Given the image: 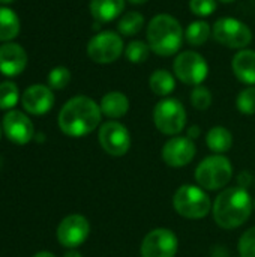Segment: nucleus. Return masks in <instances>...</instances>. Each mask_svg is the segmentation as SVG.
Returning a JSON list of instances; mask_svg holds the SVG:
<instances>
[{
  "mask_svg": "<svg viewBox=\"0 0 255 257\" xmlns=\"http://www.w3.org/2000/svg\"><path fill=\"white\" fill-rule=\"evenodd\" d=\"M101 107L89 96L71 98L59 113V126L69 137H84L101 123Z\"/></svg>",
  "mask_w": 255,
  "mask_h": 257,
  "instance_id": "f257e3e1",
  "label": "nucleus"
},
{
  "mask_svg": "<svg viewBox=\"0 0 255 257\" xmlns=\"http://www.w3.org/2000/svg\"><path fill=\"white\" fill-rule=\"evenodd\" d=\"M252 208L254 203L246 188L230 187L215 199L212 206L213 220L222 229H237L248 221Z\"/></svg>",
  "mask_w": 255,
  "mask_h": 257,
  "instance_id": "f03ea898",
  "label": "nucleus"
},
{
  "mask_svg": "<svg viewBox=\"0 0 255 257\" xmlns=\"http://www.w3.org/2000/svg\"><path fill=\"white\" fill-rule=\"evenodd\" d=\"M183 36L180 23L168 14L155 15L147 24V44L158 56L176 54L182 47Z\"/></svg>",
  "mask_w": 255,
  "mask_h": 257,
  "instance_id": "7ed1b4c3",
  "label": "nucleus"
},
{
  "mask_svg": "<svg viewBox=\"0 0 255 257\" xmlns=\"http://www.w3.org/2000/svg\"><path fill=\"white\" fill-rule=\"evenodd\" d=\"M233 166L224 155H210L204 158L195 169V181L204 190H221L230 184Z\"/></svg>",
  "mask_w": 255,
  "mask_h": 257,
  "instance_id": "20e7f679",
  "label": "nucleus"
},
{
  "mask_svg": "<svg viewBox=\"0 0 255 257\" xmlns=\"http://www.w3.org/2000/svg\"><path fill=\"white\" fill-rule=\"evenodd\" d=\"M173 206L180 217L188 220H201L212 209V203L206 191L189 184L177 188L173 197Z\"/></svg>",
  "mask_w": 255,
  "mask_h": 257,
  "instance_id": "39448f33",
  "label": "nucleus"
},
{
  "mask_svg": "<svg viewBox=\"0 0 255 257\" xmlns=\"http://www.w3.org/2000/svg\"><path fill=\"white\" fill-rule=\"evenodd\" d=\"M153 122L165 136H177L186 125V110L176 98H164L153 108Z\"/></svg>",
  "mask_w": 255,
  "mask_h": 257,
  "instance_id": "423d86ee",
  "label": "nucleus"
},
{
  "mask_svg": "<svg viewBox=\"0 0 255 257\" xmlns=\"http://www.w3.org/2000/svg\"><path fill=\"white\" fill-rule=\"evenodd\" d=\"M212 36L221 45L234 50H243L252 41L251 29L240 20L231 17H224L215 21L212 27Z\"/></svg>",
  "mask_w": 255,
  "mask_h": 257,
  "instance_id": "0eeeda50",
  "label": "nucleus"
},
{
  "mask_svg": "<svg viewBox=\"0 0 255 257\" xmlns=\"http://www.w3.org/2000/svg\"><path fill=\"white\" fill-rule=\"evenodd\" d=\"M176 77L189 86H200L209 74V65L206 59L197 51H182L177 54L173 63Z\"/></svg>",
  "mask_w": 255,
  "mask_h": 257,
  "instance_id": "6e6552de",
  "label": "nucleus"
},
{
  "mask_svg": "<svg viewBox=\"0 0 255 257\" xmlns=\"http://www.w3.org/2000/svg\"><path fill=\"white\" fill-rule=\"evenodd\" d=\"M123 53V39L116 32H101L87 44V56L101 65L116 62Z\"/></svg>",
  "mask_w": 255,
  "mask_h": 257,
  "instance_id": "1a4fd4ad",
  "label": "nucleus"
},
{
  "mask_svg": "<svg viewBox=\"0 0 255 257\" xmlns=\"http://www.w3.org/2000/svg\"><path fill=\"white\" fill-rule=\"evenodd\" d=\"M179 248V239L170 229H153L149 232L143 242L141 257H174Z\"/></svg>",
  "mask_w": 255,
  "mask_h": 257,
  "instance_id": "9d476101",
  "label": "nucleus"
},
{
  "mask_svg": "<svg viewBox=\"0 0 255 257\" xmlns=\"http://www.w3.org/2000/svg\"><path fill=\"white\" fill-rule=\"evenodd\" d=\"M99 143L111 157H123L131 148V134L125 125L116 120L105 122L99 128Z\"/></svg>",
  "mask_w": 255,
  "mask_h": 257,
  "instance_id": "9b49d317",
  "label": "nucleus"
},
{
  "mask_svg": "<svg viewBox=\"0 0 255 257\" xmlns=\"http://www.w3.org/2000/svg\"><path fill=\"white\" fill-rule=\"evenodd\" d=\"M90 233V224L86 217L72 214L63 218L57 227V239L66 248L80 247Z\"/></svg>",
  "mask_w": 255,
  "mask_h": 257,
  "instance_id": "f8f14e48",
  "label": "nucleus"
},
{
  "mask_svg": "<svg viewBox=\"0 0 255 257\" xmlns=\"http://www.w3.org/2000/svg\"><path fill=\"white\" fill-rule=\"evenodd\" d=\"M197 154L194 140L189 137L174 136L165 142L162 148V160L170 167H185L188 166Z\"/></svg>",
  "mask_w": 255,
  "mask_h": 257,
  "instance_id": "ddd939ff",
  "label": "nucleus"
},
{
  "mask_svg": "<svg viewBox=\"0 0 255 257\" xmlns=\"http://www.w3.org/2000/svg\"><path fill=\"white\" fill-rule=\"evenodd\" d=\"M3 131L6 137L17 145L29 143L35 134L32 120L17 110H11L3 116Z\"/></svg>",
  "mask_w": 255,
  "mask_h": 257,
  "instance_id": "4468645a",
  "label": "nucleus"
},
{
  "mask_svg": "<svg viewBox=\"0 0 255 257\" xmlns=\"http://www.w3.org/2000/svg\"><path fill=\"white\" fill-rule=\"evenodd\" d=\"M24 110L30 114L41 116L48 113L54 105V95L51 87L44 84H33L27 87L21 96Z\"/></svg>",
  "mask_w": 255,
  "mask_h": 257,
  "instance_id": "2eb2a0df",
  "label": "nucleus"
},
{
  "mask_svg": "<svg viewBox=\"0 0 255 257\" xmlns=\"http://www.w3.org/2000/svg\"><path fill=\"white\" fill-rule=\"evenodd\" d=\"M27 65V53L20 44L6 42L0 45V72L6 77L20 75Z\"/></svg>",
  "mask_w": 255,
  "mask_h": 257,
  "instance_id": "dca6fc26",
  "label": "nucleus"
},
{
  "mask_svg": "<svg viewBox=\"0 0 255 257\" xmlns=\"http://www.w3.org/2000/svg\"><path fill=\"white\" fill-rule=\"evenodd\" d=\"M233 72L239 81L255 86V51L252 50H240L231 62Z\"/></svg>",
  "mask_w": 255,
  "mask_h": 257,
  "instance_id": "f3484780",
  "label": "nucleus"
},
{
  "mask_svg": "<svg viewBox=\"0 0 255 257\" xmlns=\"http://www.w3.org/2000/svg\"><path fill=\"white\" fill-rule=\"evenodd\" d=\"M125 0H90V14L98 23H110L122 15Z\"/></svg>",
  "mask_w": 255,
  "mask_h": 257,
  "instance_id": "a211bd4d",
  "label": "nucleus"
},
{
  "mask_svg": "<svg viewBox=\"0 0 255 257\" xmlns=\"http://www.w3.org/2000/svg\"><path fill=\"white\" fill-rule=\"evenodd\" d=\"M101 111L110 119L123 117L129 110V99L122 92H108L101 99Z\"/></svg>",
  "mask_w": 255,
  "mask_h": 257,
  "instance_id": "6ab92c4d",
  "label": "nucleus"
},
{
  "mask_svg": "<svg viewBox=\"0 0 255 257\" xmlns=\"http://www.w3.org/2000/svg\"><path fill=\"white\" fill-rule=\"evenodd\" d=\"M206 145L212 152H215L216 155H221L231 149L233 136L224 126H213L212 130H209L206 136Z\"/></svg>",
  "mask_w": 255,
  "mask_h": 257,
  "instance_id": "aec40b11",
  "label": "nucleus"
},
{
  "mask_svg": "<svg viewBox=\"0 0 255 257\" xmlns=\"http://www.w3.org/2000/svg\"><path fill=\"white\" fill-rule=\"evenodd\" d=\"M20 29L21 24L18 15L12 9L0 6V41L9 42L15 39L20 33Z\"/></svg>",
  "mask_w": 255,
  "mask_h": 257,
  "instance_id": "412c9836",
  "label": "nucleus"
},
{
  "mask_svg": "<svg viewBox=\"0 0 255 257\" xmlns=\"http://www.w3.org/2000/svg\"><path fill=\"white\" fill-rule=\"evenodd\" d=\"M149 86L152 92L158 96H167L176 89V80L171 72L167 69L155 71L149 78Z\"/></svg>",
  "mask_w": 255,
  "mask_h": 257,
  "instance_id": "4be33fe9",
  "label": "nucleus"
},
{
  "mask_svg": "<svg viewBox=\"0 0 255 257\" xmlns=\"http://www.w3.org/2000/svg\"><path fill=\"white\" fill-rule=\"evenodd\" d=\"M143 26H144V17L140 12L131 11L120 17L117 23V32L119 35H123V36H134L140 33Z\"/></svg>",
  "mask_w": 255,
  "mask_h": 257,
  "instance_id": "5701e85b",
  "label": "nucleus"
},
{
  "mask_svg": "<svg viewBox=\"0 0 255 257\" xmlns=\"http://www.w3.org/2000/svg\"><path fill=\"white\" fill-rule=\"evenodd\" d=\"M210 35H212L210 26H209L206 21H201V20L191 23V24L188 26L186 32H185L186 41H188L191 45H195V47L203 45V44L209 39Z\"/></svg>",
  "mask_w": 255,
  "mask_h": 257,
  "instance_id": "b1692460",
  "label": "nucleus"
},
{
  "mask_svg": "<svg viewBox=\"0 0 255 257\" xmlns=\"http://www.w3.org/2000/svg\"><path fill=\"white\" fill-rule=\"evenodd\" d=\"M20 99V92L15 83L3 81L0 83V110H9L17 105Z\"/></svg>",
  "mask_w": 255,
  "mask_h": 257,
  "instance_id": "393cba45",
  "label": "nucleus"
},
{
  "mask_svg": "<svg viewBox=\"0 0 255 257\" xmlns=\"http://www.w3.org/2000/svg\"><path fill=\"white\" fill-rule=\"evenodd\" d=\"M150 47L143 41H132L125 48V56L131 63H143L149 59Z\"/></svg>",
  "mask_w": 255,
  "mask_h": 257,
  "instance_id": "a878e982",
  "label": "nucleus"
},
{
  "mask_svg": "<svg viewBox=\"0 0 255 257\" xmlns=\"http://www.w3.org/2000/svg\"><path fill=\"white\" fill-rule=\"evenodd\" d=\"M236 107L242 114H255V86L243 89L236 99Z\"/></svg>",
  "mask_w": 255,
  "mask_h": 257,
  "instance_id": "bb28decb",
  "label": "nucleus"
},
{
  "mask_svg": "<svg viewBox=\"0 0 255 257\" xmlns=\"http://www.w3.org/2000/svg\"><path fill=\"white\" fill-rule=\"evenodd\" d=\"M71 81V71L65 66H56L48 74V84L51 89L62 90Z\"/></svg>",
  "mask_w": 255,
  "mask_h": 257,
  "instance_id": "cd10ccee",
  "label": "nucleus"
},
{
  "mask_svg": "<svg viewBox=\"0 0 255 257\" xmlns=\"http://www.w3.org/2000/svg\"><path fill=\"white\" fill-rule=\"evenodd\" d=\"M191 104L197 110H207L212 104V93L204 86H195L191 92Z\"/></svg>",
  "mask_w": 255,
  "mask_h": 257,
  "instance_id": "c85d7f7f",
  "label": "nucleus"
},
{
  "mask_svg": "<svg viewBox=\"0 0 255 257\" xmlns=\"http://www.w3.org/2000/svg\"><path fill=\"white\" fill-rule=\"evenodd\" d=\"M237 250L240 257H255V227H251L240 236Z\"/></svg>",
  "mask_w": 255,
  "mask_h": 257,
  "instance_id": "c756f323",
  "label": "nucleus"
},
{
  "mask_svg": "<svg viewBox=\"0 0 255 257\" xmlns=\"http://www.w3.org/2000/svg\"><path fill=\"white\" fill-rule=\"evenodd\" d=\"M189 9L197 17H209L216 9V0H189Z\"/></svg>",
  "mask_w": 255,
  "mask_h": 257,
  "instance_id": "7c9ffc66",
  "label": "nucleus"
},
{
  "mask_svg": "<svg viewBox=\"0 0 255 257\" xmlns=\"http://www.w3.org/2000/svg\"><path fill=\"white\" fill-rule=\"evenodd\" d=\"M254 179H252V176L248 173V172H243L240 176H239V187H242V188H246L251 182H252Z\"/></svg>",
  "mask_w": 255,
  "mask_h": 257,
  "instance_id": "2f4dec72",
  "label": "nucleus"
},
{
  "mask_svg": "<svg viewBox=\"0 0 255 257\" xmlns=\"http://www.w3.org/2000/svg\"><path fill=\"white\" fill-rule=\"evenodd\" d=\"M200 134H201L200 126H198V125H194V126H191V128L188 130V136H186V137H189L191 140H195V139L200 137Z\"/></svg>",
  "mask_w": 255,
  "mask_h": 257,
  "instance_id": "473e14b6",
  "label": "nucleus"
},
{
  "mask_svg": "<svg viewBox=\"0 0 255 257\" xmlns=\"http://www.w3.org/2000/svg\"><path fill=\"white\" fill-rule=\"evenodd\" d=\"M63 257H83V256H81L78 251H75V250H71V251H68V253H66V254H65Z\"/></svg>",
  "mask_w": 255,
  "mask_h": 257,
  "instance_id": "72a5a7b5",
  "label": "nucleus"
},
{
  "mask_svg": "<svg viewBox=\"0 0 255 257\" xmlns=\"http://www.w3.org/2000/svg\"><path fill=\"white\" fill-rule=\"evenodd\" d=\"M33 257H56L53 253H48V251H41V253H38V254H35Z\"/></svg>",
  "mask_w": 255,
  "mask_h": 257,
  "instance_id": "f704fd0d",
  "label": "nucleus"
},
{
  "mask_svg": "<svg viewBox=\"0 0 255 257\" xmlns=\"http://www.w3.org/2000/svg\"><path fill=\"white\" fill-rule=\"evenodd\" d=\"M129 3H132V5H144V3H147L149 0H128Z\"/></svg>",
  "mask_w": 255,
  "mask_h": 257,
  "instance_id": "c9c22d12",
  "label": "nucleus"
},
{
  "mask_svg": "<svg viewBox=\"0 0 255 257\" xmlns=\"http://www.w3.org/2000/svg\"><path fill=\"white\" fill-rule=\"evenodd\" d=\"M14 0H0V3H3V5H8V3H12Z\"/></svg>",
  "mask_w": 255,
  "mask_h": 257,
  "instance_id": "e433bc0d",
  "label": "nucleus"
},
{
  "mask_svg": "<svg viewBox=\"0 0 255 257\" xmlns=\"http://www.w3.org/2000/svg\"><path fill=\"white\" fill-rule=\"evenodd\" d=\"M219 2H222V3H233V2H236V0H219Z\"/></svg>",
  "mask_w": 255,
  "mask_h": 257,
  "instance_id": "4c0bfd02",
  "label": "nucleus"
},
{
  "mask_svg": "<svg viewBox=\"0 0 255 257\" xmlns=\"http://www.w3.org/2000/svg\"><path fill=\"white\" fill-rule=\"evenodd\" d=\"M0 137H2V130H0Z\"/></svg>",
  "mask_w": 255,
  "mask_h": 257,
  "instance_id": "58836bf2",
  "label": "nucleus"
},
{
  "mask_svg": "<svg viewBox=\"0 0 255 257\" xmlns=\"http://www.w3.org/2000/svg\"><path fill=\"white\" fill-rule=\"evenodd\" d=\"M254 208H255V202H254Z\"/></svg>",
  "mask_w": 255,
  "mask_h": 257,
  "instance_id": "ea45409f",
  "label": "nucleus"
}]
</instances>
